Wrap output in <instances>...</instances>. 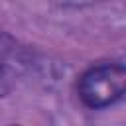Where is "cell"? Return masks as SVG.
I'll list each match as a JSON object with an SVG mask.
<instances>
[{
	"mask_svg": "<svg viewBox=\"0 0 126 126\" xmlns=\"http://www.w3.org/2000/svg\"><path fill=\"white\" fill-rule=\"evenodd\" d=\"M10 85H12V77H10V71H8L6 63L0 59V96H4V94L10 91Z\"/></svg>",
	"mask_w": 126,
	"mask_h": 126,
	"instance_id": "obj_2",
	"label": "cell"
},
{
	"mask_svg": "<svg viewBox=\"0 0 126 126\" xmlns=\"http://www.w3.org/2000/svg\"><path fill=\"white\" fill-rule=\"evenodd\" d=\"M81 100L91 108H104L126 96V67L96 65L81 75L77 85Z\"/></svg>",
	"mask_w": 126,
	"mask_h": 126,
	"instance_id": "obj_1",
	"label": "cell"
}]
</instances>
